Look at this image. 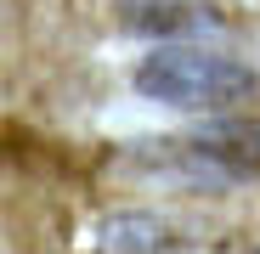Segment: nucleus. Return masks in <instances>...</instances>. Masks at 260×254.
I'll use <instances>...</instances> for the list:
<instances>
[{
	"mask_svg": "<svg viewBox=\"0 0 260 254\" xmlns=\"http://www.w3.org/2000/svg\"><path fill=\"white\" fill-rule=\"evenodd\" d=\"M136 96L153 102V107H170V113H238L243 102L260 96V74L232 57V51H215V46H153L142 51L136 74Z\"/></svg>",
	"mask_w": 260,
	"mask_h": 254,
	"instance_id": "1",
	"label": "nucleus"
},
{
	"mask_svg": "<svg viewBox=\"0 0 260 254\" xmlns=\"http://www.w3.org/2000/svg\"><path fill=\"white\" fill-rule=\"evenodd\" d=\"M96 254H209V226H192L170 209H108L91 226Z\"/></svg>",
	"mask_w": 260,
	"mask_h": 254,
	"instance_id": "2",
	"label": "nucleus"
},
{
	"mask_svg": "<svg viewBox=\"0 0 260 254\" xmlns=\"http://www.w3.org/2000/svg\"><path fill=\"white\" fill-rule=\"evenodd\" d=\"M119 23L153 46H209L226 28L209 0H119Z\"/></svg>",
	"mask_w": 260,
	"mask_h": 254,
	"instance_id": "3",
	"label": "nucleus"
},
{
	"mask_svg": "<svg viewBox=\"0 0 260 254\" xmlns=\"http://www.w3.org/2000/svg\"><path fill=\"white\" fill-rule=\"evenodd\" d=\"M187 147L204 153L232 187L260 181V119H209L187 130Z\"/></svg>",
	"mask_w": 260,
	"mask_h": 254,
	"instance_id": "4",
	"label": "nucleus"
},
{
	"mask_svg": "<svg viewBox=\"0 0 260 254\" xmlns=\"http://www.w3.org/2000/svg\"><path fill=\"white\" fill-rule=\"evenodd\" d=\"M249 254H260V248H249Z\"/></svg>",
	"mask_w": 260,
	"mask_h": 254,
	"instance_id": "5",
	"label": "nucleus"
}]
</instances>
